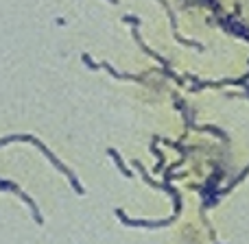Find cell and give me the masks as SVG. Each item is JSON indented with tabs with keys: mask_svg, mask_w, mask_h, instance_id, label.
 Here are the masks:
<instances>
[{
	"mask_svg": "<svg viewBox=\"0 0 249 244\" xmlns=\"http://www.w3.org/2000/svg\"><path fill=\"white\" fill-rule=\"evenodd\" d=\"M175 103H177V109H179V112L184 114L186 124H188L190 129H195V127H197V124L193 122V118H195V112H193V109H188V107H186V105H184V100H181V98H175Z\"/></svg>",
	"mask_w": 249,
	"mask_h": 244,
	"instance_id": "9",
	"label": "cell"
},
{
	"mask_svg": "<svg viewBox=\"0 0 249 244\" xmlns=\"http://www.w3.org/2000/svg\"><path fill=\"white\" fill-rule=\"evenodd\" d=\"M245 90H247V92H249V83H247V85H245Z\"/></svg>",
	"mask_w": 249,
	"mask_h": 244,
	"instance_id": "14",
	"label": "cell"
},
{
	"mask_svg": "<svg viewBox=\"0 0 249 244\" xmlns=\"http://www.w3.org/2000/svg\"><path fill=\"white\" fill-rule=\"evenodd\" d=\"M219 24L223 26L225 31H230L232 35H236V37H243L249 42V29L243 24H238V22H234V17H223V20H219Z\"/></svg>",
	"mask_w": 249,
	"mask_h": 244,
	"instance_id": "7",
	"label": "cell"
},
{
	"mask_svg": "<svg viewBox=\"0 0 249 244\" xmlns=\"http://www.w3.org/2000/svg\"><path fill=\"white\" fill-rule=\"evenodd\" d=\"M223 170L221 172H216L212 179H208V183L203 185V192H201V196H203V207H212L216 201H219V196H221V188H216V181L219 179H223Z\"/></svg>",
	"mask_w": 249,
	"mask_h": 244,
	"instance_id": "5",
	"label": "cell"
},
{
	"mask_svg": "<svg viewBox=\"0 0 249 244\" xmlns=\"http://www.w3.org/2000/svg\"><path fill=\"white\" fill-rule=\"evenodd\" d=\"M107 155L114 159V163H116V168L121 170V175H123V177H127V179H131L133 172H131V170H127V166H124V162H123L121 153H118V150H114V148H109V150H107Z\"/></svg>",
	"mask_w": 249,
	"mask_h": 244,
	"instance_id": "8",
	"label": "cell"
},
{
	"mask_svg": "<svg viewBox=\"0 0 249 244\" xmlns=\"http://www.w3.org/2000/svg\"><path fill=\"white\" fill-rule=\"evenodd\" d=\"M245 96H247V98H249V92H247V94H245Z\"/></svg>",
	"mask_w": 249,
	"mask_h": 244,
	"instance_id": "15",
	"label": "cell"
},
{
	"mask_svg": "<svg viewBox=\"0 0 249 244\" xmlns=\"http://www.w3.org/2000/svg\"><path fill=\"white\" fill-rule=\"evenodd\" d=\"M81 59H83V64L88 65L90 70H99V68H103V70H107L109 74H112L114 79H118V81H136V83H142L144 81V77H140V74H127V72H118L116 68H114L109 61H101V64H94L92 61V57L88 55V52H83L81 55Z\"/></svg>",
	"mask_w": 249,
	"mask_h": 244,
	"instance_id": "3",
	"label": "cell"
},
{
	"mask_svg": "<svg viewBox=\"0 0 249 244\" xmlns=\"http://www.w3.org/2000/svg\"><path fill=\"white\" fill-rule=\"evenodd\" d=\"M9 142H31V144H35L39 150H42L44 155H46V157H48V162H51L53 166L57 168V170H59V172H64V175L68 177L70 185H72V188H74V192H77L79 196H83V194H86V188H83V185L79 183L77 175H74V172L70 170V168L66 166V163H61V162H59V157H55V153H53V150L48 148V146L44 144L42 140H37V137H35V135H29V133H18V135H7V137H0V146L9 144Z\"/></svg>",
	"mask_w": 249,
	"mask_h": 244,
	"instance_id": "1",
	"label": "cell"
},
{
	"mask_svg": "<svg viewBox=\"0 0 249 244\" xmlns=\"http://www.w3.org/2000/svg\"><path fill=\"white\" fill-rule=\"evenodd\" d=\"M107 2H109V4H118V2H121V0H107Z\"/></svg>",
	"mask_w": 249,
	"mask_h": 244,
	"instance_id": "13",
	"label": "cell"
},
{
	"mask_svg": "<svg viewBox=\"0 0 249 244\" xmlns=\"http://www.w3.org/2000/svg\"><path fill=\"white\" fill-rule=\"evenodd\" d=\"M195 129H199V131H206V133H214V135H219L221 140L225 142V144H230V137H228V133H225V131H221L219 127H212V124H206V127H195Z\"/></svg>",
	"mask_w": 249,
	"mask_h": 244,
	"instance_id": "10",
	"label": "cell"
},
{
	"mask_svg": "<svg viewBox=\"0 0 249 244\" xmlns=\"http://www.w3.org/2000/svg\"><path fill=\"white\" fill-rule=\"evenodd\" d=\"M247 175H249V166H247V168H245V170H243V172H241V175H238V177H234V179H232V183H230V185H228V188H225V190H221V196H223V194H228V192H230V190H232V188H234V185H236V183H238V181H243V179H245V177H247Z\"/></svg>",
	"mask_w": 249,
	"mask_h": 244,
	"instance_id": "12",
	"label": "cell"
},
{
	"mask_svg": "<svg viewBox=\"0 0 249 244\" xmlns=\"http://www.w3.org/2000/svg\"><path fill=\"white\" fill-rule=\"evenodd\" d=\"M0 190H11L13 194H18V196H20L22 201H24L26 205L31 207V214H33L35 223H37V225H44V218H42V214H39V207H37V203H35L33 198H31L26 192H22V188H20V185H16V183H13V181H4V179H0Z\"/></svg>",
	"mask_w": 249,
	"mask_h": 244,
	"instance_id": "4",
	"label": "cell"
},
{
	"mask_svg": "<svg viewBox=\"0 0 249 244\" xmlns=\"http://www.w3.org/2000/svg\"><path fill=\"white\" fill-rule=\"evenodd\" d=\"M160 2L164 4V9H166V13H168V20H171V26H173V35H175V39L177 42H181V44H186V46H193V48H197V50H206V46L203 44H199V42H193V39H184L179 35V29H177V17H175V13H173V9L168 7V2L166 0H160Z\"/></svg>",
	"mask_w": 249,
	"mask_h": 244,
	"instance_id": "6",
	"label": "cell"
},
{
	"mask_svg": "<svg viewBox=\"0 0 249 244\" xmlns=\"http://www.w3.org/2000/svg\"><path fill=\"white\" fill-rule=\"evenodd\" d=\"M123 20L127 22V24H131V26H133V39H136V42H138V46H140L142 50H144L146 55L151 57V59H155V61H158L160 65H162V72H164V77H168V79H173V81L181 83V79L177 77V74H175V72H173V70H171V64H168V61L164 59V57L160 55V52L151 50V48H149V46H146V44H144V39L140 37V33H138V24H140V17H138V16H131V13H127V16H124Z\"/></svg>",
	"mask_w": 249,
	"mask_h": 244,
	"instance_id": "2",
	"label": "cell"
},
{
	"mask_svg": "<svg viewBox=\"0 0 249 244\" xmlns=\"http://www.w3.org/2000/svg\"><path fill=\"white\" fill-rule=\"evenodd\" d=\"M158 142H160V137H153V140H151V150H153V155L158 157V170H162V166H164V155L158 150Z\"/></svg>",
	"mask_w": 249,
	"mask_h": 244,
	"instance_id": "11",
	"label": "cell"
}]
</instances>
